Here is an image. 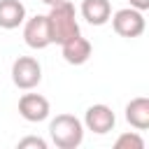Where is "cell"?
Instances as JSON below:
<instances>
[{"label": "cell", "instance_id": "cell-12", "mask_svg": "<svg viewBox=\"0 0 149 149\" xmlns=\"http://www.w3.org/2000/svg\"><path fill=\"white\" fill-rule=\"evenodd\" d=\"M114 149H144V140L137 130H130V133H121L114 142Z\"/></svg>", "mask_w": 149, "mask_h": 149}, {"label": "cell", "instance_id": "cell-3", "mask_svg": "<svg viewBox=\"0 0 149 149\" xmlns=\"http://www.w3.org/2000/svg\"><path fill=\"white\" fill-rule=\"evenodd\" d=\"M109 21H112V28H114V33H116V35H121V37H128V40H133V37H140V35L144 33V28H147L144 12H140V9H133V7L116 9V12L109 16Z\"/></svg>", "mask_w": 149, "mask_h": 149}, {"label": "cell", "instance_id": "cell-15", "mask_svg": "<svg viewBox=\"0 0 149 149\" xmlns=\"http://www.w3.org/2000/svg\"><path fill=\"white\" fill-rule=\"evenodd\" d=\"M44 5H49V7H54V5H58V2H63V0H42Z\"/></svg>", "mask_w": 149, "mask_h": 149}, {"label": "cell", "instance_id": "cell-7", "mask_svg": "<svg viewBox=\"0 0 149 149\" xmlns=\"http://www.w3.org/2000/svg\"><path fill=\"white\" fill-rule=\"evenodd\" d=\"M51 112V105L44 95L40 93H23L19 98V114L30 121V123H37V121H44Z\"/></svg>", "mask_w": 149, "mask_h": 149}, {"label": "cell", "instance_id": "cell-1", "mask_svg": "<svg viewBox=\"0 0 149 149\" xmlns=\"http://www.w3.org/2000/svg\"><path fill=\"white\" fill-rule=\"evenodd\" d=\"M47 21H49V35H51V44H63L79 33V21H77V12H74V5L63 0L54 7H49V14H47Z\"/></svg>", "mask_w": 149, "mask_h": 149}, {"label": "cell", "instance_id": "cell-4", "mask_svg": "<svg viewBox=\"0 0 149 149\" xmlns=\"http://www.w3.org/2000/svg\"><path fill=\"white\" fill-rule=\"evenodd\" d=\"M12 81L21 91H30L42 81V65L33 56H19L12 63Z\"/></svg>", "mask_w": 149, "mask_h": 149}, {"label": "cell", "instance_id": "cell-2", "mask_svg": "<svg viewBox=\"0 0 149 149\" xmlns=\"http://www.w3.org/2000/svg\"><path fill=\"white\" fill-rule=\"evenodd\" d=\"M49 135L58 149H77L84 140V123L72 114H56L49 123Z\"/></svg>", "mask_w": 149, "mask_h": 149}, {"label": "cell", "instance_id": "cell-8", "mask_svg": "<svg viewBox=\"0 0 149 149\" xmlns=\"http://www.w3.org/2000/svg\"><path fill=\"white\" fill-rule=\"evenodd\" d=\"M61 54H63L65 63H70V65H84L91 58L93 47H91V42L86 37L77 35V37H72V40H68V42L61 44Z\"/></svg>", "mask_w": 149, "mask_h": 149}, {"label": "cell", "instance_id": "cell-10", "mask_svg": "<svg viewBox=\"0 0 149 149\" xmlns=\"http://www.w3.org/2000/svg\"><path fill=\"white\" fill-rule=\"evenodd\" d=\"M26 21V7L21 0H0V28L14 30Z\"/></svg>", "mask_w": 149, "mask_h": 149}, {"label": "cell", "instance_id": "cell-13", "mask_svg": "<svg viewBox=\"0 0 149 149\" xmlns=\"http://www.w3.org/2000/svg\"><path fill=\"white\" fill-rule=\"evenodd\" d=\"M16 147H19V149H28V147H35V149H47V142H44L42 137H37V135H28V137L19 140V142H16Z\"/></svg>", "mask_w": 149, "mask_h": 149}, {"label": "cell", "instance_id": "cell-6", "mask_svg": "<svg viewBox=\"0 0 149 149\" xmlns=\"http://www.w3.org/2000/svg\"><path fill=\"white\" fill-rule=\"evenodd\" d=\"M23 42L30 49H47L51 44V35H49V21L47 14H35L30 19L23 21Z\"/></svg>", "mask_w": 149, "mask_h": 149}, {"label": "cell", "instance_id": "cell-14", "mask_svg": "<svg viewBox=\"0 0 149 149\" xmlns=\"http://www.w3.org/2000/svg\"><path fill=\"white\" fill-rule=\"evenodd\" d=\"M133 9H140V12H147L149 9V0H128Z\"/></svg>", "mask_w": 149, "mask_h": 149}, {"label": "cell", "instance_id": "cell-11", "mask_svg": "<svg viewBox=\"0 0 149 149\" xmlns=\"http://www.w3.org/2000/svg\"><path fill=\"white\" fill-rule=\"evenodd\" d=\"M126 121L135 130H147L149 128V98H144V95L133 98L126 105Z\"/></svg>", "mask_w": 149, "mask_h": 149}, {"label": "cell", "instance_id": "cell-5", "mask_svg": "<svg viewBox=\"0 0 149 149\" xmlns=\"http://www.w3.org/2000/svg\"><path fill=\"white\" fill-rule=\"evenodd\" d=\"M84 128L86 130H91V133H95V135H107L109 130H114V126H116V116H114V112H112V107H107V105H102V102H95V105H91L86 112H84Z\"/></svg>", "mask_w": 149, "mask_h": 149}, {"label": "cell", "instance_id": "cell-9", "mask_svg": "<svg viewBox=\"0 0 149 149\" xmlns=\"http://www.w3.org/2000/svg\"><path fill=\"white\" fill-rule=\"evenodd\" d=\"M79 12L91 26H105L112 16V5L109 0H81Z\"/></svg>", "mask_w": 149, "mask_h": 149}]
</instances>
